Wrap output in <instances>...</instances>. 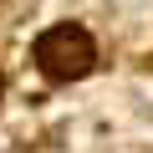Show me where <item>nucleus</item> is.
<instances>
[{"instance_id":"f257e3e1","label":"nucleus","mask_w":153,"mask_h":153,"mask_svg":"<svg viewBox=\"0 0 153 153\" xmlns=\"http://www.w3.org/2000/svg\"><path fill=\"white\" fill-rule=\"evenodd\" d=\"M92 61H97L92 36L82 26H71V21H61V26L36 36V66H41L46 82H76V76L92 71Z\"/></svg>"}]
</instances>
